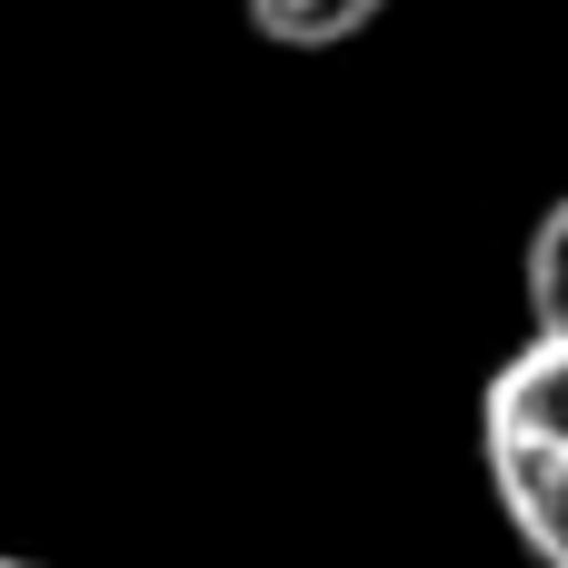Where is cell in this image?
Segmentation results:
<instances>
[{"mask_svg":"<svg viewBox=\"0 0 568 568\" xmlns=\"http://www.w3.org/2000/svg\"><path fill=\"white\" fill-rule=\"evenodd\" d=\"M0 568H40V559H0Z\"/></svg>","mask_w":568,"mask_h":568,"instance_id":"4","label":"cell"},{"mask_svg":"<svg viewBox=\"0 0 568 568\" xmlns=\"http://www.w3.org/2000/svg\"><path fill=\"white\" fill-rule=\"evenodd\" d=\"M479 459L499 519L539 568H568V339H529L479 389Z\"/></svg>","mask_w":568,"mask_h":568,"instance_id":"1","label":"cell"},{"mask_svg":"<svg viewBox=\"0 0 568 568\" xmlns=\"http://www.w3.org/2000/svg\"><path fill=\"white\" fill-rule=\"evenodd\" d=\"M240 10H250V30L280 40V50H339V40H359L389 0H240Z\"/></svg>","mask_w":568,"mask_h":568,"instance_id":"3","label":"cell"},{"mask_svg":"<svg viewBox=\"0 0 568 568\" xmlns=\"http://www.w3.org/2000/svg\"><path fill=\"white\" fill-rule=\"evenodd\" d=\"M519 290H529V339H568V190L539 210V220H529Z\"/></svg>","mask_w":568,"mask_h":568,"instance_id":"2","label":"cell"}]
</instances>
